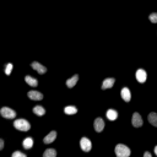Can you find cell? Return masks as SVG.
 I'll return each mask as SVG.
<instances>
[{"label": "cell", "mask_w": 157, "mask_h": 157, "mask_svg": "<svg viewBox=\"0 0 157 157\" xmlns=\"http://www.w3.org/2000/svg\"><path fill=\"white\" fill-rule=\"evenodd\" d=\"M122 98L125 101V102H129L132 99V93H130V91L128 87H123L122 88Z\"/></svg>", "instance_id": "11"}, {"label": "cell", "mask_w": 157, "mask_h": 157, "mask_svg": "<svg viewBox=\"0 0 157 157\" xmlns=\"http://www.w3.org/2000/svg\"><path fill=\"white\" fill-rule=\"evenodd\" d=\"M22 145H23V147L25 149H31L32 146H33V140H32V138H26L25 140H23V142H22Z\"/></svg>", "instance_id": "16"}, {"label": "cell", "mask_w": 157, "mask_h": 157, "mask_svg": "<svg viewBox=\"0 0 157 157\" xmlns=\"http://www.w3.org/2000/svg\"><path fill=\"white\" fill-rule=\"evenodd\" d=\"M3 147H4V141L0 139V150H3Z\"/></svg>", "instance_id": "24"}, {"label": "cell", "mask_w": 157, "mask_h": 157, "mask_svg": "<svg viewBox=\"0 0 157 157\" xmlns=\"http://www.w3.org/2000/svg\"><path fill=\"white\" fill-rule=\"evenodd\" d=\"M64 112L67 113V114H75L77 112V108L74 107V106H68V107L64 108Z\"/></svg>", "instance_id": "20"}, {"label": "cell", "mask_w": 157, "mask_h": 157, "mask_svg": "<svg viewBox=\"0 0 157 157\" xmlns=\"http://www.w3.org/2000/svg\"><path fill=\"white\" fill-rule=\"evenodd\" d=\"M80 146H81V149L85 152H88L91 149H92V144H91V141H90L88 138H82L80 140Z\"/></svg>", "instance_id": "4"}, {"label": "cell", "mask_w": 157, "mask_h": 157, "mask_svg": "<svg viewBox=\"0 0 157 157\" xmlns=\"http://www.w3.org/2000/svg\"><path fill=\"white\" fill-rule=\"evenodd\" d=\"M115 155L117 157H129L130 156V149L123 144H118L115 146Z\"/></svg>", "instance_id": "1"}, {"label": "cell", "mask_w": 157, "mask_h": 157, "mask_svg": "<svg viewBox=\"0 0 157 157\" xmlns=\"http://www.w3.org/2000/svg\"><path fill=\"white\" fill-rule=\"evenodd\" d=\"M55 156H57V151L54 149H48L43 153V157H55Z\"/></svg>", "instance_id": "18"}, {"label": "cell", "mask_w": 157, "mask_h": 157, "mask_svg": "<svg viewBox=\"0 0 157 157\" xmlns=\"http://www.w3.org/2000/svg\"><path fill=\"white\" fill-rule=\"evenodd\" d=\"M149 20H150L152 23H157V14H156V12H153V14H151V15L149 16Z\"/></svg>", "instance_id": "22"}, {"label": "cell", "mask_w": 157, "mask_h": 157, "mask_svg": "<svg viewBox=\"0 0 157 157\" xmlns=\"http://www.w3.org/2000/svg\"><path fill=\"white\" fill-rule=\"evenodd\" d=\"M0 114H1L4 118H7V119H12V118L16 117V112L14 109L9 108V107H3L0 109Z\"/></svg>", "instance_id": "3"}, {"label": "cell", "mask_w": 157, "mask_h": 157, "mask_svg": "<svg viewBox=\"0 0 157 157\" xmlns=\"http://www.w3.org/2000/svg\"><path fill=\"white\" fill-rule=\"evenodd\" d=\"M14 126L17 130H21V132H27V130H30V128H31L30 123L26 119H17V120H15L14 122Z\"/></svg>", "instance_id": "2"}, {"label": "cell", "mask_w": 157, "mask_h": 157, "mask_svg": "<svg viewBox=\"0 0 157 157\" xmlns=\"http://www.w3.org/2000/svg\"><path fill=\"white\" fill-rule=\"evenodd\" d=\"M149 122L153 126H157V113H150L149 114Z\"/></svg>", "instance_id": "17"}, {"label": "cell", "mask_w": 157, "mask_h": 157, "mask_svg": "<svg viewBox=\"0 0 157 157\" xmlns=\"http://www.w3.org/2000/svg\"><path fill=\"white\" fill-rule=\"evenodd\" d=\"M93 125H95V130L97 133H101L102 130H103V128H104V122H103V119L102 118H96L95 119V123H93Z\"/></svg>", "instance_id": "7"}, {"label": "cell", "mask_w": 157, "mask_h": 157, "mask_svg": "<svg viewBox=\"0 0 157 157\" xmlns=\"http://www.w3.org/2000/svg\"><path fill=\"white\" fill-rule=\"evenodd\" d=\"M11 71H12V64L9 63V64H6V67H5V74H6V75H10Z\"/></svg>", "instance_id": "21"}, {"label": "cell", "mask_w": 157, "mask_h": 157, "mask_svg": "<svg viewBox=\"0 0 157 157\" xmlns=\"http://www.w3.org/2000/svg\"><path fill=\"white\" fill-rule=\"evenodd\" d=\"M132 123L135 128H140L142 125V118L139 113H134L133 114V119H132Z\"/></svg>", "instance_id": "6"}, {"label": "cell", "mask_w": 157, "mask_h": 157, "mask_svg": "<svg viewBox=\"0 0 157 157\" xmlns=\"http://www.w3.org/2000/svg\"><path fill=\"white\" fill-rule=\"evenodd\" d=\"M33 113L37 114V115H44L46 109H44L43 107H41V106H36V107L33 108Z\"/></svg>", "instance_id": "19"}, {"label": "cell", "mask_w": 157, "mask_h": 157, "mask_svg": "<svg viewBox=\"0 0 157 157\" xmlns=\"http://www.w3.org/2000/svg\"><path fill=\"white\" fill-rule=\"evenodd\" d=\"M32 69H34L37 73H39V74H46V71H47V69H46V67H43L42 64H39V63H37V61H33L32 63Z\"/></svg>", "instance_id": "8"}, {"label": "cell", "mask_w": 157, "mask_h": 157, "mask_svg": "<svg viewBox=\"0 0 157 157\" xmlns=\"http://www.w3.org/2000/svg\"><path fill=\"white\" fill-rule=\"evenodd\" d=\"M144 157H151V153L150 152H145V153H144Z\"/></svg>", "instance_id": "25"}, {"label": "cell", "mask_w": 157, "mask_h": 157, "mask_svg": "<svg viewBox=\"0 0 157 157\" xmlns=\"http://www.w3.org/2000/svg\"><path fill=\"white\" fill-rule=\"evenodd\" d=\"M11 157H26V155L22 153V152H20V151H15L14 153H12Z\"/></svg>", "instance_id": "23"}, {"label": "cell", "mask_w": 157, "mask_h": 157, "mask_svg": "<svg viewBox=\"0 0 157 157\" xmlns=\"http://www.w3.org/2000/svg\"><path fill=\"white\" fill-rule=\"evenodd\" d=\"M55 138H57V133H55V132H50V133L43 139V142H44V144H50V142H53V141L55 140Z\"/></svg>", "instance_id": "12"}, {"label": "cell", "mask_w": 157, "mask_h": 157, "mask_svg": "<svg viewBox=\"0 0 157 157\" xmlns=\"http://www.w3.org/2000/svg\"><path fill=\"white\" fill-rule=\"evenodd\" d=\"M107 118H108L109 120H115L117 118H118L117 111H114V109H108V111H107Z\"/></svg>", "instance_id": "15"}, {"label": "cell", "mask_w": 157, "mask_h": 157, "mask_svg": "<svg viewBox=\"0 0 157 157\" xmlns=\"http://www.w3.org/2000/svg\"><path fill=\"white\" fill-rule=\"evenodd\" d=\"M155 153H156V155H157V145H156V146H155Z\"/></svg>", "instance_id": "26"}, {"label": "cell", "mask_w": 157, "mask_h": 157, "mask_svg": "<svg viewBox=\"0 0 157 157\" xmlns=\"http://www.w3.org/2000/svg\"><path fill=\"white\" fill-rule=\"evenodd\" d=\"M114 78L113 77H108V78H106V80L103 81V84H102V90H108V88H111L113 85H114Z\"/></svg>", "instance_id": "10"}, {"label": "cell", "mask_w": 157, "mask_h": 157, "mask_svg": "<svg viewBox=\"0 0 157 157\" xmlns=\"http://www.w3.org/2000/svg\"><path fill=\"white\" fill-rule=\"evenodd\" d=\"M27 96L31 98V99H34V101H39L43 98V95L41 92H38V91H30L27 93Z\"/></svg>", "instance_id": "9"}, {"label": "cell", "mask_w": 157, "mask_h": 157, "mask_svg": "<svg viewBox=\"0 0 157 157\" xmlns=\"http://www.w3.org/2000/svg\"><path fill=\"white\" fill-rule=\"evenodd\" d=\"M135 76H136V80H138L140 84H144V82H145V81H146V77H147L146 71L144 70V69H139V70L136 71Z\"/></svg>", "instance_id": "5"}, {"label": "cell", "mask_w": 157, "mask_h": 157, "mask_svg": "<svg viewBox=\"0 0 157 157\" xmlns=\"http://www.w3.org/2000/svg\"><path fill=\"white\" fill-rule=\"evenodd\" d=\"M77 80H78V75H74L71 78H69V80L67 81V86L68 87H74L75 85H76V82H77Z\"/></svg>", "instance_id": "14"}, {"label": "cell", "mask_w": 157, "mask_h": 157, "mask_svg": "<svg viewBox=\"0 0 157 157\" xmlns=\"http://www.w3.org/2000/svg\"><path fill=\"white\" fill-rule=\"evenodd\" d=\"M25 81L27 82L30 86H32V87H36V86L38 85V81L36 80L34 77H32V76H30V75H27V76L25 77Z\"/></svg>", "instance_id": "13"}]
</instances>
